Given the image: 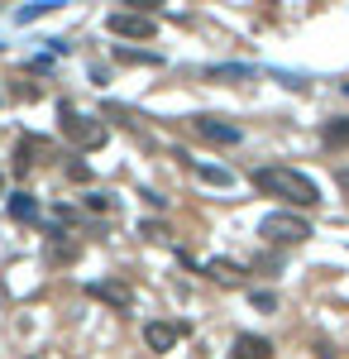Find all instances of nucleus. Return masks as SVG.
Segmentation results:
<instances>
[{
    "instance_id": "f03ea898",
    "label": "nucleus",
    "mask_w": 349,
    "mask_h": 359,
    "mask_svg": "<svg viewBox=\"0 0 349 359\" xmlns=\"http://www.w3.org/2000/svg\"><path fill=\"white\" fill-rule=\"evenodd\" d=\"M57 125H62V135H67V144L72 149H101L106 144V120H91V115H81V111H72L67 101L57 106Z\"/></svg>"
},
{
    "instance_id": "9b49d317",
    "label": "nucleus",
    "mask_w": 349,
    "mask_h": 359,
    "mask_svg": "<svg viewBox=\"0 0 349 359\" xmlns=\"http://www.w3.org/2000/svg\"><path fill=\"white\" fill-rule=\"evenodd\" d=\"M77 259V245L67 235H48V264H72Z\"/></svg>"
},
{
    "instance_id": "a211bd4d",
    "label": "nucleus",
    "mask_w": 349,
    "mask_h": 359,
    "mask_svg": "<svg viewBox=\"0 0 349 359\" xmlns=\"http://www.w3.org/2000/svg\"><path fill=\"white\" fill-rule=\"evenodd\" d=\"M254 306H259V311H273V306H278V297H273V292H264V287H259V292H254Z\"/></svg>"
},
{
    "instance_id": "f3484780",
    "label": "nucleus",
    "mask_w": 349,
    "mask_h": 359,
    "mask_svg": "<svg viewBox=\"0 0 349 359\" xmlns=\"http://www.w3.org/2000/svg\"><path fill=\"white\" fill-rule=\"evenodd\" d=\"M67 177H72V182H91V168L86 163H67Z\"/></svg>"
},
{
    "instance_id": "f8f14e48",
    "label": "nucleus",
    "mask_w": 349,
    "mask_h": 359,
    "mask_svg": "<svg viewBox=\"0 0 349 359\" xmlns=\"http://www.w3.org/2000/svg\"><path fill=\"white\" fill-rule=\"evenodd\" d=\"M10 216H15V221H39V201L29 192H15L10 196Z\"/></svg>"
},
{
    "instance_id": "7ed1b4c3",
    "label": "nucleus",
    "mask_w": 349,
    "mask_h": 359,
    "mask_svg": "<svg viewBox=\"0 0 349 359\" xmlns=\"http://www.w3.org/2000/svg\"><path fill=\"white\" fill-rule=\"evenodd\" d=\"M259 235L273 240V245H306L311 240V225L301 221V216H292V211H273V216L259 221Z\"/></svg>"
},
{
    "instance_id": "aec40b11",
    "label": "nucleus",
    "mask_w": 349,
    "mask_h": 359,
    "mask_svg": "<svg viewBox=\"0 0 349 359\" xmlns=\"http://www.w3.org/2000/svg\"><path fill=\"white\" fill-rule=\"evenodd\" d=\"M340 187H345V192H349V168H340Z\"/></svg>"
},
{
    "instance_id": "20e7f679",
    "label": "nucleus",
    "mask_w": 349,
    "mask_h": 359,
    "mask_svg": "<svg viewBox=\"0 0 349 359\" xmlns=\"http://www.w3.org/2000/svg\"><path fill=\"white\" fill-rule=\"evenodd\" d=\"M106 29L115 39H153L158 34V20L153 15H139V10H110Z\"/></svg>"
},
{
    "instance_id": "dca6fc26",
    "label": "nucleus",
    "mask_w": 349,
    "mask_h": 359,
    "mask_svg": "<svg viewBox=\"0 0 349 359\" xmlns=\"http://www.w3.org/2000/svg\"><path fill=\"white\" fill-rule=\"evenodd\" d=\"M139 235H144V240H167V230H163L158 221H144V225H139Z\"/></svg>"
},
{
    "instance_id": "9d476101",
    "label": "nucleus",
    "mask_w": 349,
    "mask_h": 359,
    "mask_svg": "<svg viewBox=\"0 0 349 359\" xmlns=\"http://www.w3.org/2000/svg\"><path fill=\"white\" fill-rule=\"evenodd\" d=\"M230 359H273V345L264 340V335H240Z\"/></svg>"
},
{
    "instance_id": "6e6552de",
    "label": "nucleus",
    "mask_w": 349,
    "mask_h": 359,
    "mask_svg": "<svg viewBox=\"0 0 349 359\" xmlns=\"http://www.w3.org/2000/svg\"><path fill=\"white\" fill-rule=\"evenodd\" d=\"M206 278L211 283H225V287H244V269L235 259H206Z\"/></svg>"
},
{
    "instance_id": "f257e3e1",
    "label": "nucleus",
    "mask_w": 349,
    "mask_h": 359,
    "mask_svg": "<svg viewBox=\"0 0 349 359\" xmlns=\"http://www.w3.org/2000/svg\"><path fill=\"white\" fill-rule=\"evenodd\" d=\"M249 182L264 196H278V201H287V206H321V187H316L306 172H296V168H254Z\"/></svg>"
},
{
    "instance_id": "6ab92c4d",
    "label": "nucleus",
    "mask_w": 349,
    "mask_h": 359,
    "mask_svg": "<svg viewBox=\"0 0 349 359\" xmlns=\"http://www.w3.org/2000/svg\"><path fill=\"white\" fill-rule=\"evenodd\" d=\"M254 67H211V77H249Z\"/></svg>"
},
{
    "instance_id": "423d86ee",
    "label": "nucleus",
    "mask_w": 349,
    "mask_h": 359,
    "mask_svg": "<svg viewBox=\"0 0 349 359\" xmlns=\"http://www.w3.org/2000/svg\"><path fill=\"white\" fill-rule=\"evenodd\" d=\"M177 335H182V326H172V321H149V326H144V345H149L153 355H167V350L177 345Z\"/></svg>"
},
{
    "instance_id": "39448f33",
    "label": "nucleus",
    "mask_w": 349,
    "mask_h": 359,
    "mask_svg": "<svg viewBox=\"0 0 349 359\" xmlns=\"http://www.w3.org/2000/svg\"><path fill=\"white\" fill-rule=\"evenodd\" d=\"M191 130L206 139V144H225V149L244 139L240 130H235V125H225V120H215V115H196V120H191Z\"/></svg>"
},
{
    "instance_id": "1a4fd4ad",
    "label": "nucleus",
    "mask_w": 349,
    "mask_h": 359,
    "mask_svg": "<svg viewBox=\"0 0 349 359\" xmlns=\"http://www.w3.org/2000/svg\"><path fill=\"white\" fill-rule=\"evenodd\" d=\"M53 154V144L48 139H20V154H15V172H25L29 163H39V158H48Z\"/></svg>"
},
{
    "instance_id": "0eeeda50",
    "label": "nucleus",
    "mask_w": 349,
    "mask_h": 359,
    "mask_svg": "<svg viewBox=\"0 0 349 359\" xmlns=\"http://www.w3.org/2000/svg\"><path fill=\"white\" fill-rule=\"evenodd\" d=\"M86 292H91L96 302H110V306H120V311H130V306H135V292H130L125 283H91Z\"/></svg>"
},
{
    "instance_id": "412c9836",
    "label": "nucleus",
    "mask_w": 349,
    "mask_h": 359,
    "mask_svg": "<svg viewBox=\"0 0 349 359\" xmlns=\"http://www.w3.org/2000/svg\"><path fill=\"white\" fill-rule=\"evenodd\" d=\"M0 192H5V182H0Z\"/></svg>"
},
{
    "instance_id": "ddd939ff",
    "label": "nucleus",
    "mask_w": 349,
    "mask_h": 359,
    "mask_svg": "<svg viewBox=\"0 0 349 359\" xmlns=\"http://www.w3.org/2000/svg\"><path fill=\"white\" fill-rule=\"evenodd\" d=\"M321 139L330 144V149H349V120H325Z\"/></svg>"
},
{
    "instance_id": "2eb2a0df",
    "label": "nucleus",
    "mask_w": 349,
    "mask_h": 359,
    "mask_svg": "<svg viewBox=\"0 0 349 359\" xmlns=\"http://www.w3.org/2000/svg\"><path fill=\"white\" fill-rule=\"evenodd\" d=\"M115 57H120V62H149V67H158V62H163L158 53H139V48H115Z\"/></svg>"
},
{
    "instance_id": "4468645a",
    "label": "nucleus",
    "mask_w": 349,
    "mask_h": 359,
    "mask_svg": "<svg viewBox=\"0 0 349 359\" xmlns=\"http://www.w3.org/2000/svg\"><path fill=\"white\" fill-rule=\"evenodd\" d=\"M196 177H201V182H211V187H230V182H235V172H230V168H211V163H196Z\"/></svg>"
}]
</instances>
